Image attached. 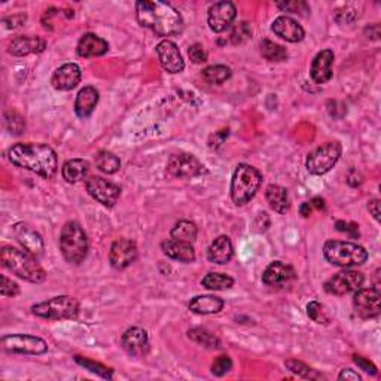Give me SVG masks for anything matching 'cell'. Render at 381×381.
Instances as JSON below:
<instances>
[{
  "mask_svg": "<svg viewBox=\"0 0 381 381\" xmlns=\"http://www.w3.org/2000/svg\"><path fill=\"white\" fill-rule=\"evenodd\" d=\"M121 346L133 357H143L149 353V337L142 327H129L121 337Z\"/></svg>",
  "mask_w": 381,
  "mask_h": 381,
  "instance_id": "17",
  "label": "cell"
},
{
  "mask_svg": "<svg viewBox=\"0 0 381 381\" xmlns=\"http://www.w3.org/2000/svg\"><path fill=\"white\" fill-rule=\"evenodd\" d=\"M31 313L47 321L76 319L79 314V301L72 295H60L35 304L31 307Z\"/></svg>",
  "mask_w": 381,
  "mask_h": 381,
  "instance_id": "7",
  "label": "cell"
},
{
  "mask_svg": "<svg viewBox=\"0 0 381 381\" xmlns=\"http://www.w3.org/2000/svg\"><path fill=\"white\" fill-rule=\"evenodd\" d=\"M188 337L197 343L198 346H203L206 348H219L220 340L210 331L204 330V327H194V330L188 331Z\"/></svg>",
  "mask_w": 381,
  "mask_h": 381,
  "instance_id": "35",
  "label": "cell"
},
{
  "mask_svg": "<svg viewBox=\"0 0 381 381\" xmlns=\"http://www.w3.org/2000/svg\"><path fill=\"white\" fill-rule=\"evenodd\" d=\"M381 293L375 288H361L355 292L353 307L362 319H374L381 311Z\"/></svg>",
  "mask_w": 381,
  "mask_h": 381,
  "instance_id": "13",
  "label": "cell"
},
{
  "mask_svg": "<svg viewBox=\"0 0 381 381\" xmlns=\"http://www.w3.org/2000/svg\"><path fill=\"white\" fill-rule=\"evenodd\" d=\"M2 348L6 353L14 355H33L39 356L48 352V344L40 337L26 335V334H13L5 335L2 338Z\"/></svg>",
  "mask_w": 381,
  "mask_h": 381,
  "instance_id": "9",
  "label": "cell"
},
{
  "mask_svg": "<svg viewBox=\"0 0 381 381\" xmlns=\"http://www.w3.org/2000/svg\"><path fill=\"white\" fill-rule=\"evenodd\" d=\"M136 15L139 24L152 30L156 36H175L184 30V18L170 3L149 2V0L137 2Z\"/></svg>",
  "mask_w": 381,
  "mask_h": 381,
  "instance_id": "2",
  "label": "cell"
},
{
  "mask_svg": "<svg viewBox=\"0 0 381 381\" xmlns=\"http://www.w3.org/2000/svg\"><path fill=\"white\" fill-rule=\"evenodd\" d=\"M88 172H90V163L86 160L75 158V160H69L63 164L61 176L67 184H78L87 177Z\"/></svg>",
  "mask_w": 381,
  "mask_h": 381,
  "instance_id": "30",
  "label": "cell"
},
{
  "mask_svg": "<svg viewBox=\"0 0 381 381\" xmlns=\"http://www.w3.org/2000/svg\"><path fill=\"white\" fill-rule=\"evenodd\" d=\"M95 165L106 175H115L121 168L120 158L109 151H100L95 155Z\"/></svg>",
  "mask_w": 381,
  "mask_h": 381,
  "instance_id": "34",
  "label": "cell"
},
{
  "mask_svg": "<svg viewBox=\"0 0 381 381\" xmlns=\"http://www.w3.org/2000/svg\"><path fill=\"white\" fill-rule=\"evenodd\" d=\"M338 378H340V380H346V381H348V380H352V381H361V380H362V377L359 375L356 371H353V369H350V368L343 369V371L340 373V375H338Z\"/></svg>",
  "mask_w": 381,
  "mask_h": 381,
  "instance_id": "48",
  "label": "cell"
},
{
  "mask_svg": "<svg viewBox=\"0 0 381 381\" xmlns=\"http://www.w3.org/2000/svg\"><path fill=\"white\" fill-rule=\"evenodd\" d=\"M277 8L280 10H284V13L300 14L302 17L310 14V8L305 2H284V3H277Z\"/></svg>",
  "mask_w": 381,
  "mask_h": 381,
  "instance_id": "43",
  "label": "cell"
},
{
  "mask_svg": "<svg viewBox=\"0 0 381 381\" xmlns=\"http://www.w3.org/2000/svg\"><path fill=\"white\" fill-rule=\"evenodd\" d=\"M252 38V30H250V26L248 23H245V21H243V23H238L234 30L231 31V40H232V44H245L246 40H249Z\"/></svg>",
  "mask_w": 381,
  "mask_h": 381,
  "instance_id": "41",
  "label": "cell"
},
{
  "mask_svg": "<svg viewBox=\"0 0 381 381\" xmlns=\"http://www.w3.org/2000/svg\"><path fill=\"white\" fill-rule=\"evenodd\" d=\"M201 284L210 291H227L234 286V279L222 273H209L206 274V277L201 280Z\"/></svg>",
  "mask_w": 381,
  "mask_h": 381,
  "instance_id": "33",
  "label": "cell"
},
{
  "mask_svg": "<svg viewBox=\"0 0 381 381\" xmlns=\"http://www.w3.org/2000/svg\"><path fill=\"white\" fill-rule=\"evenodd\" d=\"M170 236L175 240L194 243L198 236V228L194 222H190V220H179L177 224L173 227V229L170 231Z\"/></svg>",
  "mask_w": 381,
  "mask_h": 381,
  "instance_id": "31",
  "label": "cell"
},
{
  "mask_svg": "<svg viewBox=\"0 0 381 381\" xmlns=\"http://www.w3.org/2000/svg\"><path fill=\"white\" fill-rule=\"evenodd\" d=\"M9 161L44 179H54L58 170L57 154L44 143H17L8 151Z\"/></svg>",
  "mask_w": 381,
  "mask_h": 381,
  "instance_id": "1",
  "label": "cell"
},
{
  "mask_svg": "<svg viewBox=\"0 0 381 381\" xmlns=\"http://www.w3.org/2000/svg\"><path fill=\"white\" fill-rule=\"evenodd\" d=\"M167 172L173 177L193 179L203 175L206 172V168L194 155L179 152V154H173L170 158H168Z\"/></svg>",
  "mask_w": 381,
  "mask_h": 381,
  "instance_id": "11",
  "label": "cell"
},
{
  "mask_svg": "<svg viewBox=\"0 0 381 381\" xmlns=\"http://www.w3.org/2000/svg\"><path fill=\"white\" fill-rule=\"evenodd\" d=\"M75 362L78 365H81L82 368L88 369L90 373L99 375V377H102L104 380H111L113 377V369L112 368L104 366L103 364H99V362H94V361H91V359L82 357V356H75Z\"/></svg>",
  "mask_w": 381,
  "mask_h": 381,
  "instance_id": "37",
  "label": "cell"
},
{
  "mask_svg": "<svg viewBox=\"0 0 381 381\" xmlns=\"http://www.w3.org/2000/svg\"><path fill=\"white\" fill-rule=\"evenodd\" d=\"M296 280V273L292 266L282 261H273L262 274L264 284L274 289H286Z\"/></svg>",
  "mask_w": 381,
  "mask_h": 381,
  "instance_id": "15",
  "label": "cell"
},
{
  "mask_svg": "<svg viewBox=\"0 0 381 381\" xmlns=\"http://www.w3.org/2000/svg\"><path fill=\"white\" fill-rule=\"evenodd\" d=\"M335 228L352 238H359V236H361L359 234V227L356 224H348V222H344V220H337Z\"/></svg>",
  "mask_w": 381,
  "mask_h": 381,
  "instance_id": "46",
  "label": "cell"
},
{
  "mask_svg": "<svg viewBox=\"0 0 381 381\" xmlns=\"http://www.w3.org/2000/svg\"><path fill=\"white\" fill-rule=\"evenodd\" d=\"M137 255H139V250H137V246L133 240L120 238L113 241V245L111 248V266L115 270H125L137 259Z\"/></svg>",
  "mask_w": 381,
  "mask_h": 381,
  "instance_id": "16",
  "label": "cell"
},
{
  "mask_svg": "<svg viewBox=\"0 0 381 381\" xmlns=\"http://www.w3.org/2000/svg\"><path fill=\"white\" fill-rule=\"evenodd\" d=\"M6 125L13 134H21L26 129V122L23 120V116H19L17 112L6 113Z\"/></svg>",
  "mask_w": 381,
  "mask_h": 381,
  "instance_id": "42",
  "label": "cell"
},
{
  "mask_svg": "<svg viewBox=\"0 0 381 381\" xmlns=\"http://www.w3.org/2000/svg\"><path fill=\"white\" fill-rule=\"evenodd\" d=\"M224 300L215 295H198L190 300L189 310L195 314H216L224 309Z\"/></svg>",
  "mask_w": 381,
  "mask_h": 381,
  "instance_id": "28",
  "label": "cell"
},
{
  "mask_svg": "<svg viewBox=\"0 0 381 381\" xmlns=\"http://www.w3.org/2000/svg\"><path fill=\"white\" fill-rule=\"evenodd\" d=\"M353 361H355V364H356L359 368L364 369V371H365L366 374L377 375V366H375L373 362H369L368 359H365V357H362V356H353Z\"/></svg>",
  "mask_w": 381,
  "mask_h": 381,
  "instance_id": "47",
  "label": "cell"
},
{
  "mask_svg": "<svg viewBox=\"0 0 381 381\" xmlns=\"http://www.w3.org/2000/svg\"><path fill=\"white\" fill-rule=\"evenodd\" d=\"M368 210H369V213L373 215V218L378 222L380 220V201L377 198L369 201V203H368Z\"/></svg>",
  "mask_w": 381,
  "mask_h": 381,
  "instance_id": "49",
  "label": "cell"
},
{
  "mask_svg": "<svg viewBox=\"0 0 381 381\" xmlns=\"http://www.w3.org/2000/svg\"><path fill=\"white\" fill-rule=\"evenodd\" d=\"M307 314H309L310 319L313 322H316L317 325H327L330 323V316H327L325 305L317 302V301H311L307 304Z\"/></svg>",
  "mask_w": 381,
  "mask_h": 381,
  "instance_id": "39",
  "label": "cell"
},
{
  "mask_svg": "<svg viewBox=\"0 0 381 381\" xmlns=\"http://www.w3.org/2000/svg\"><path fill=\"white\" fill-rule=\"evenodd\" d=\"M232 369V361L231 357L227 355L218 356L213 364H211V374L216 377H224L225 374H228Z\"/></svg>",
  "mask_w": 381,
  "mask_h": 381,
  "instance_id": "40",
  "label": "cell"
},
{
  "mask_svg": "<svg viewBox=\"0 0 381 381\" xmlns=\"http://www.w3.org/2000/svg\"><path fill=\"white\" fill-rule=\"evenodd\" d=\"M0 261L8 271L26 282L40 284L47 279V273L40 267L38 258L30 255L27 250L14 246H3L0 250Z\"/></svg>",
  "mask_w": 381,
  "mask_h": 381,
  "instance_id": "3",
  "label": "cell"
},
{
  "mask_svg": "<svg viewBox=\"0 0 381 381\" xmlns=\"http://www.w3.org/2000/svg\"><path fill=\"white\" fill-rule=\"evenodd\" d=\"M332 65H334V52L331 49H323L317 52L314 57L311 67H310V76L311 79L322 86V83L330 82L332 78Z\"/></svg>",
  "mask_w": 381,
  "mask_h": 381,
  "instance_id": "22",
  "label": "cell"
},
{
  "mask_svg": "<svg viewBox=\"0 0 381 381\" xmlns=\"http://www.w3.org/2000/svg\"><path fill=\"white\" fill-rule=\"evenodd\" d=\"M323 255L335 267L350 268L362 266L368 259V252L365 248L350 241L330 240L325 243Z\"/></svg>",
  "mask_w": 381,
  "mask_h": 381,
  "instance_id": "6",
  "label": "cell"
},
{
  "mask_svg": "<svg viewBox=\"0 0 381 381\" xmlns=\"http://www.w3.org/2000/svg\"><path fill=\"white\" fill-rule=\"evenodd\" d=\"M188 56L194 65H201V63L207 61V52L203 48V45L194 44L188 48Z\"/></svg>",
  "mask_w": 381,
  "mask_h": 381,
  "instance_id": "44",
  "label": "cell"
},
{
  "mask_svg": "<svg viewBox=\"0 0 381 381\" xmlns=\"http://www.w3.org/2000/svg\"><path fill=\"white\" fill-rule=\"evenodd\" d=\"M261 54L266 60L276 61V63L284 61L286 58H288V51H286V48H283L279 44H274L273 40H268V39H264L261 42Z\"/></svg>",
  "mask_w": 381,
  "mask_h": 381,
  "instance_id": "36",
  "label": "cell"
},
{
  "mask_svg": "<svg viewBox=\"0 0 381 381\" xmlns=\"http://www.w3.org/2000/svg\"><path fill=\"white\" fill-rule=\"evenodd\" d=\"M364 282L365 277L361 271L344 270L334 274L330 280H326L325 291L335 296H344L347 293H352L357 289H361Z\"/></svg>",
  "mask_w": 381,
  "mask_h": 381,
  "instance_id": "10",
  "label": "cell"
},
{
  "mask_svg": "<svg viewBox=\"0 0 381 381\" xmlns=\"http://www.w3.org/2000/svg\"><path fill=\"white\" fill-rule=\"evenodd\" d=\"M47 48V42L36 36H18L9 44L8 52L14 57H24L30 54H39Z\"/></svg>",
  "mask_w": 381,
  "mask_h": 381,
  "instance_id": "23",
  "label": "cell"
},
{
  "mask_svg": "<svg viewBox=\"0 0 381 381\" xmlns=\"http://www.w3.org/2000/svg\"><path fill=\"white\" fill-rule=\"evenodd\" d=\"M0 293L2 296H9V298H14L19 293V286L14 280L8 279L5 274L2 276V284H0Z\"/></svg>",
  "mask_w": 381,
  "mask_h": 381,
  "instance_id": "45",
  "label": "cell"
},
{
  "mask_svg": "<svg viewBox=\"0 0 381 381\" xmlns=\"http://www.w3.org/2000/svg\"><path fill=\"white\" fill-rule=\"evenodd\" d=\"M231 69L224 65H213L206 67L203 72H201V76L207 82L211 83V86H220V83L227 82L231 78Z\"/></svg>",
  "mask_w": 381,
  "mask_h": 381,
  "instance_id": "32",
  "label": "cell"
},
{
  "mask_svg": "<svg viewBox=\"0 0 381 381\" xmlns=\"http://www.w3.org/2000/svg\"><path fill=\"white\" fill-rule=\"evenodd\" d=\"M343 147L338 142H327L314 149L307 156L305 167L310 175L322 176L332 170V167L340 160Z\"/></svg>",
  "mask_w": 381,
  "mask_h": 381,
  "instance_id": "8",
  "label": "cell"
},
{
  "mask_svg": "<svg viewBox=\"0 0 381 381\" xmlns=\"http://www.w3.org/2000/svg\"><path fill=\"white\" fill-rule=\"evenodd\" d=\"M109 51V44L103 38L94 35V33H86L83 35L76 47L78 56L82 58H91V57H102Z\"/></svg>",
  "mask_w": 381,
  "mask_h": 381,
  "instance_id": "25",
  "label": "cell"
},
{
  "mask_svg": "<svg viewBox=\"0 0 381 381\" xmlns=\"http://www.w3.org/2000/svg\"><path fill=\"white\" fill-rule=\"evenodd\" d=\"M266 198L271 210H274L279 215H286L291 209L288 190L280 185H268L266 189Z\"/></svg>",
  "mask_w": 381,
  "mask_h": 381,
  "instance_id": "29",
  "label": "cell"
},
{
  "mask_svg": "<svg viewBox=\"0 0 381 381\" xmlns=\"http://www.w3.org/2000/svg\"><path fill=\"white\" fill-rule=\"evenodd\" d=\"M232 255H234V248H232V243L227 236L216 237L207 249L209 261L218 264V266L228 264L232 259Z\"/></svg>",
  "mask_w": 381,
  "mask_h": 381,
  "instance_id": "26",
  "label": "cell"
},
{
  "mask_svg": "<svg viewBox=\"0 0 381 381\" xmlns=\"http://www.w3.org/2000/svg\"><path fill=\"white\" fill-rule=\"evenodd\" d=\"M14 234L19 245L23 246V249L27 250L30 255H33L35 258H40L44 255V240H42L39 232H36L33 228H30L27 224H17L14 227Z\"/></svg>",
  "mask_w": 381,
  "mask_h": 381,
  "instance_id": "20",
  "label": "cell"
},
{
  "mask_svg": "<svg viewBox=\"0 0 381 381\" xmlns=\"http://www.w3.org/2000/svg\"><path fill=\"white\" fill-rule=\"evenodd\" d=\"M300 211H301V215H302L304 218H309V216L311 215V211H313V206H311V203H304V204L301 206Z\"/></svg>",
  "mask_w": 381,
  "mask_h": 381,
  "instance_id": "51",
  "label": "cell"
},
{
  "mask_svg": "<svg viewBox=\"0 0 381 381\" xmlns=\"http://www.w3.org/2000/svg\"><path fill=\"white\" fill-rule=\"evenodd\" d=\"M271 30L274 31V35L286 42H291V44H298L305 38V31L298 21L286 15L274 19Z\"/></svg>",
  "mask_w": 381,
  "mask_h": 381,
  "instance_id": "21",
  "label": "cell"
},
{
  "mask_svg": "<svg viewBox=\"0 0 381 381\" xmlns=\"http://www.w3.org/2000/svg\"><path fill=\"white\" fill-rule=\"evenodd\" d=\"M161 249L168 258H172L175 261L184 264L195 261V249L193 246V243L168 238L161 243Z\"/></svg>",
  "mask_w": 381,
  "mask_h": 381,
  "instance_id": "24",
  "label": "cell"
},
{
  "mask_svg": "<svg viewBox=\"0 0 381 381\" xmlns=\"http://www.w3.org/2000/svg\"><path fill=\"white\" fill-rule=\"evenodd\" d=\"M87 193L104 207H113L121 197V188L100 176H91L86 182Z\"/></svg>",
  "mask_w": 381,
  "mask_h": 381,
  "instance_id": "12",
  "label": "cell"
},
{
  "mask_svg": "<svg viewBox=\"0 0 381 381\" xmlns=\"http://www.w3.org/2000/svg\"><path fill=\"white\" fill-rule=\"evenodd\" d=\"M286 368L289 369V371H292L293 374H296L298 377H302V378H323L322 374H319L317 371H314L313 368H310L309 365H305L304 362L301 361H296V359H289V361L284 362Z\"/></svg>",
  "mask_w": 381,
  "mask_h": 381,
  "instance_id": "38",
  "label": "cell"
},
{
  "mask_svg": "<svg viewBox=\"0 0 381 381\" xmlns=\"http://www.w3.org/2000/svg\"><path fill=\"white\" fill-rule=\"evenodd\" d=\"M262 184L258 168L249 164H238L231 181V198L236 206H245L257 195Z\"/></svg>",
  "mask_w": 381,
  "mask_h": 381,
  "instance_id": "5",
  "label": "cell"
},
{
  "mask_svg": "<svg viewBox=\"0 0 381 381\" xmlns=\"http://www.w3.org/2000/svg\"><path fill=\"white\" fill-rule=\"evenodd\" d=\"M82 72L76 63H66L60 66L51 78L52 87L58 91H72L81 82Z\"/></svg>",
  "mask_w": 381,
  "mask_h": 381,
  "instance_id": "19",
  "label": "cell"
},
{
  "mask_svg": "<svg viewBox=\"0 0 381 381\" xmlns=\"http://www.w3.org/2000/svg\"><path fill=\"white\" fill-rule=\"evenodd\" d=\"M90 243L86 231L76 220H69L65 224L60 234L61 255L69 264L79 266L88 255Z\"/></svg>",
  "mask_w": 381,
  "mask_h": 381,
  "instance_id": "4",
  "label": "cell"
},
{
  "mask_svg": "<svg viewBox=\"0 0 381 381\" xmlns=\"http://www.w3.org/2000/svg\"><path fill=\"white\" fill-rule=\"evenodd\" d=\"M156 56L160 58L161 66L165 72L176 75V73H181L185 69V61L182 58L181 51H179L177 45L172 40H161L160 44L156 45Z\"/></svg>",
  "mask_w": 381,
  "mask_h": 381,
  "instance_id": "18",
  "label": "cell"
},
{
  "mask_svg": "<svg viewBox=\"0 0 381 381\" xmlns=\"http://www.w3.org/2000/svg\"><path fill=\"white\" fill-rule=\"evenodd\" d=\"M100 99L99 91L94 87H83L78 95L75 102V112L81 120H87L94 112L95 106H97Z\"/></svg>",
  "mask_w": 381,
  "mask_h": 381,
  "instance_id": "27",
  "label": "cell"
},
{
  "mask_svg": "<svg viewBox=\"0 0 381 381\" xmlns=\"http://www.w3.org/2000/svg\"><path fill=\"white\" fill-rule=\"evenodd\" d=\"M310 203H311L313 209H317V210H323V209H325V200L321 198V197L313 198V200L310 201Z\"/></svg>",
  "mask_w": 381,
  "mask_h": 381,
  "instance_id": "50",
  "label": "cell"
},
{
  "mask_svg": "<svg viewBox=\"0 0 381 381\" xmlns=\"http://www.w3.org/2000/svg\"><path fill=\"white\" fill-rule=\"evenodd\" d=\"M237 17L236 5L232 2H216L209 8L207 24L215 33H224L228 30Z\"/></svg>",
  "mask_w": 381,
  "mask_h": 381,
  "instance_id": "14",
  "label": "cell"
}]
</instances>
